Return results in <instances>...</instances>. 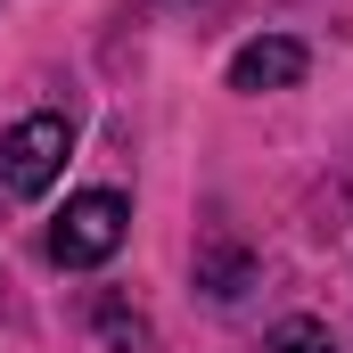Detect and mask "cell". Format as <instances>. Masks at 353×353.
Here are the masks:
<instances>
[{
  "label": "cell",
  "instance_id": "cell-5",
  "mask_svg": "<svg viewBox=\"0 0 353 353\" xmlns=\"http://www.w3.org/2000/svg\"><path fill=\"white\" fill-rule=\"evenodd\" d=\"M263 353H337V337H329V321H312V312H288V321H271Z\"/></svg>",
  "mask_w": 353,
  "mask_h": 353
},
{
  "label": "cell",
  "instance_id": "cell-4",
  "mask_svg": "<svg viewBox=\"0 0 353 353\" xmlns=\"http://www.w3.org/2000/svg\"><path fill=\"white\" fill-rule=\"evenodd\" d=\"M247 279H255V263H247L239 247H205V255H197V288H205V296H222V304H230Z\"/></svg>",
  "mask_w": 353,
  "mask_h": 353
},
{
  "label": "cell",
  "instance_id": "cell-6",
  "mask_svg": "<svg viewBox=\"0 0 353 353\" xmlns=\"http://www.w3.org/2000/svg\"><path fill=\"white\" fill-rule=\"evenodd\" d=\"M99 337H107L115 353H148V321H140L132 304H115V296H107V304H99Z\"/></svg>",
  "mask_w": 353,
  "mask_h": 353
},
{
  "label": "cell",
  "instance_id": "cell-2",
  "mask_svg": "<svg viewBox=\"0 0 353 353\" xmlns=\"http://www.w3.org/2000/svg\"><path fill=\"white\" fill-rule=\"evenodd\" d=\"M66 157H74V123L58 107H41V115L0 132V189L8 197H50L58 173H66Z\"/></svg>",
  "mask_w": 353,
  "mask_h": 353
},
{
  "label": "cell",
  "instance_id": "cell-3",
  "mask_svg": "<svg viewBox=\"0 0 353 353\" xmlns=\"http://www.w3.org/2000/svg\"><path fill=\"white\" fill-rule=\"evenodd\" d=\"M304 66H312V50H304L296 33H255V41L230 58V90H247V99H263V90H296V83H304Z\"/></svg>",
  "mask_w": 353,
  "mask_h": 353
},
{
  "label": "cell",
  "instance_id": "cell-1",
  "mask_svg": "<svg viewBox=\"0 0 353 353\" xmlns=\"http://www.w3.org/2000/svg\"><path fill=\"white\" fill-rule=\"evenodd\" d=\"M132 230V197L123 189H74L66 214L50 222V263L58 271H99Z\"/></svg>",
  "mask_w": 353,
  "mask_h": 353
}]
</instances>
